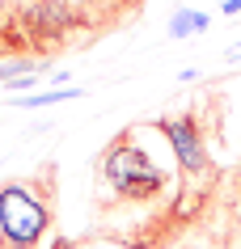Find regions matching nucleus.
I'll return each mask as SVG.
<instances>
[{"mask_svg":"<svg viewBox=\"0 0 241 249\" xmlns=\"http://www.w3.org/2000/svg\"><path fill=\"white\" fill-rule=\"evenodd\" d=\"M237 236H241V224H237Z\"/></svg>","mask_w":241,"mask_h":249,"instance_id":"nucleus-7","label":"nucleus"},{"mask_svg":"<svg viewBox=\"0 0 241 249\" xmlns=\"http://www.w3.org/2000/svg\"><path fill=\"white\" fill-rule=\"evenodd\" d=\"M102 178L123 203H148L165 190V169L148 157L144 148H135L131 131H123L114 144L102 152Z\"/></svg>","mask_w":241,"mask_h":249,"instance_id":"nucleus-2","label":"nucleus"},{"mask_svg":"<svg viewBox=\"0 0 241 249\" xmlns=\"http://www.w3.org/2000/svg\"><path fill=\"white\" fill-rule=\"evenodd\" d=\"M161 135L169 140V148L178 152V169L182 178H212V157H207V144H203V127L190 114L182 118H161L157 123Z\"/></svg>","mask_w":241,"mask_h":249,"instance_id":"nucleus-3","label":"nucleus"},{"mask_svg":"<svg viewBox=\"0 0 241 249\" xmlns=\"http://www.w3.org/2000/svg\"><path fill=\"white\" fill-rule=\"evenodd\" d=\"M68 97H80V89H51V93H34V97H17V106L34 110V106H55V102H68Z\"/></svg>","mask_w":241,"mask_h":249,"instance_id":"nucleus-5","label":"nucleus"},{"mask_svg":"<svg viewBox=\"0 0 241 249\" xmlns=\"http://www.w3.org/2000/svg\"><path fill=\"white\" fill-rule=\"evenodd\" d=\"M224 13H241V0H224Z\"/></svg>","mask_w":241,"mask_h":249,"instance_id":"nucleus-6","label":"nucleus"},{"mask_svg":"<svg viewBox=\"0 0 241 249\" xmlns=\"http://www.w3.org/2000/svg\"><path fill=\"white\" fill-rule=\"evenodd\" d=\"M203 30H207V13H199V9H178L169 17V38H190Z\"/></svg>","mask_w":241,"mask_h":249,"instance_id":"nucleus-4","label":"nucleus"},{"mask_svg":"<svg viewBox=\"0 0 241 249\" xmlns=\"http://www.w3.org/2000/svg\"><path fill=\"white\" fill-rule=\"evenodd\" d=\"M51 232V190L42 182L0 186V249H38Z\"/></svg>","mask_w":241,"mask_h":249,"instance_id":"nucleus-1","label":"nucleus"}]
</instances>
